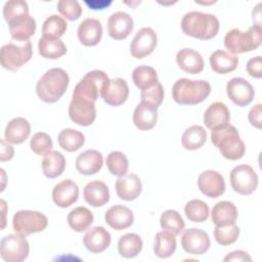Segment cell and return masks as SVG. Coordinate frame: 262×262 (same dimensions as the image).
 Masks as SVG:
<instances>
[{
  "label": "cell",
  "instance_id": "cell-1",
  "mask_svg": "<svg viewBox=\"0 0 262 262\" xmlns=\"http://www.w3.org/2000/svg\"><path fill=\"white\" fill-rule=\"evenodd\" d=\"M182 32L192 38L210 40L219 32V20L214 14L189 11L181 19Z\"/></svg>",
  "mask_w": 262,
  "mask_h": 262
},
{
  "label": "cell",
  "instance_id": "cell-2",
  "mask_svg": "<svg viewBox=\"0 0 262 262\" xmlns=\"http://www.w3.org/2000/svg\"><path fill=\"white\" fill-rule=\"evenodd\" d=\"M70 83L68 73L60 68L48 70L37 82L36 93L46 103L58 101L66 93Z\"/></svg>",
  "mask_w": 262,
  "mask_h": 262
},
{
  "label": "cell",
  "instance_id": "cell-3",
  "mask_svg": "<svg viewBox=\"0 0 262 262\" xmlns=\"http://www.w3.org/2000/svg\"><path fill=\"white\" fill-rule=\"evenodd\" d=\"M211 140L223 158L227 160L236 161L245 155V143L241 139L236 128L230 124L211 130Z\"/></svg>",
  "mask_w": 262,
  "mask_h": 262
},
{
  "label": "cell",
  "instance_id": "cell-4",
  "mask_svg": "<svg viewBox=\"0 0 262 262\" xmlns=\"http://www.w3.org/2000/svg\"><path fill=\"white\" fill-rule=\"evenodd\" d=\"M211 93V85L205 80L178 79L172 87V97L181 105H195L203 102Z\"/></svg>",
  "mask_w": 262,
  "mask_h": 262
},
{
  "label": "cell",
  "instance_id": "cell-5",
  "mask_svg": "<svg viewBox=\"0 0 262 262\" xmlns=\"http://www.w3.org/2000/svg\"><path fill=\"white\" fill-rule=\"evenodd\" d=\"M262 42L261 26H252L246 32L239 29L228 31L224 37V46L230 53L239 54L256 50Z\"/></svg>",
  "mask_w": 262,
  "mask_h": 262
},
{
  "label": "cell",
  "instance_id": "cell-6",
  "mask_svg": "<svg viewBox=\"0 0 262 262\" xmlns=\"http://www.w3.org/2000/svg\"><path fill=\"white\" fill-rule=\"evenodd\" d=\"M32 55L33 49L30 41L24 42L23 45L10 42L1 47V66L8 71L16 72L32 58Z\"/></svg>",
  "mask_w": 262,
  "mask_h": 262
},
{
  "label": "cell",
  "instance_id": "cell-7",
  "mask_svg": "<svg viewBox=\"0 0 262 262\" xmlns=\"http://www.w3.org/2000/svg\"><path fill=\"white\" fill-rule=\"evenodd\" d=\"M110 81L107 75L100 70L88 72L76 85L73 96L82 97L95 102L105 84Z\"/></svg>",
  "mask_w": 262,
  "mask_h": 262
},
{
  "label": "cell",
  "instance_id": "cell-8",
  "mask_svg": "<svg viewBox=\"0 0 262 262\" xmlns=\"http://www.w3.org/2000/svg\"><path fill=\"white\" fill-rule=\"evenodd\" d=\"M47 225V217L38 211L19 210L12 217L13 230L26 236L43 231Z\"/></svg>",
  "mask_w": 262,
  "mask_h": 262
},
{
  "label": "cell",
  "instance_id": "cell-9",
  "mask_svg": "<svg viewBox=\"0 0 262 262\" xmlns=\"http://www.w3.org/2000/svg\"><path fill=\"white\" fill-rule=\"evenodd\" d=\"M29 252L30 246L24 234H7L0 242V255L6 262H21L27 259Z\"/></svg>",
  "mask_w": 262,
  "mask_h": 262
},
{
  "label": "cell",
  "instance_id": "cell-10",
  "mask_svg": "<svg viewBox=\"0 0 262 262\" xmlns=\"http://www.w3.org/2000/svg\"><path fill=\"white\" fill-rule=\"evenodd\" d=\"M229 178L233 190L243 195L254 192L259 183V178L255 170L246 164L234 167L230 172Z\"/></svg>",
  "mask_w": 262,
  "mask_h": 262
},
{
  "label": "cell",
  "instance_id": "cell-11",
  "mask_svg": "<svg viewBox=\"0 0 262 262\" xmlns=\"http://www.w3.org/2000/svg\"><path fill=\"white\" fill-rule=\"evenodd\" d=\"M69 116L70 119L79 126H90L96 118L95 102L82 97L73 96L69 104Z\"/></svg>",
  "mask_w": 262,
  "mask_h": 262
},
{
  "label": "cell",
  "instance_id": "cell-12",
  "mask_svg": "<svg viewBox=\"0 0 262 262\" xmlns=\"http://www.w3.org/2000/svg\"><path fill=\"white\" fill-rule=\"evenodd\" d=\"M158 44L156 32L148 27L140 29L130 44V53L133 57L141 59L149 55Z\"/></svg>",
  "mask_w": 262,
  "mask_h": 262
},
{
  "label": "cell",
  "instance_id": "cell-13",
  "mask_svg": "<svg viewBox=\"0 0 262 262\" xmlns=\"http://www.w3.org/2000/svg\"><path fill=\"white\" fill-rule=\"evenodd\" d=\"M226 94L237 106H247L254 99L255 90L249 81L244 78L235 77L227 82Z\"/></svg>",
  "mask_w": 262,
  "mask_h": 262
},
{
  "label": "cell",
  "instance_id": "cell-14",
  "mask_svg": "<svg viewBox=\"0 0 262 262\" xmlns=\"http://www.w3.org/2000/svg\"><path fill=\"white\" fill-rule=\"evenodd\" d=\"M182 249L191 255H203L205 254L210 246L211 241L209 234L200 228H188L181 236Z\"/></svg>",
  "mask_w": 262,
  "mask_h": 262
},
{
  "label": "cell",
  "instance_id": "cell-15",
  "mask_svg": "<svg viewBox=\"0 0 262 262\" xmlns=\"http://www.w3.org/2000/svg\"><path fill=\"white\" fill-rule=\"evenodd\" d=\"M6 23L11 38L18 42L29 41L36 32V20L29 14V12L15 15Z\"/></svg>",
  "mask_w": 262,
  "mask_h": 262
},
{
  "label": "cell",
  "instance_id": "cell-16",
  "mask_svg": "<svg viewBox=\"0 0 262 262\" xmlns=\"http://www.w3.org/2000/svg\"><path fill=\"white\" fill-rule=\"evenodd\" d=\"M198 186L203 194L214 199L224 193L225 180L219 172L206 170L200 174L198 178Z\"/></svg>",
  "mask_w": 262,
  "mask_h": 262
},
{
  "label": "cell",
  "instance_id": "cell-17",
  "mask_svg": "<svg viewBox=\"0 0 262 262\" xmlns=\"http://www.w3.org/2000/svg\"><path fill=\"white\" fill-rule=\"evenodd\" d=\"M134 28L132 16L124 11H116L112 13L107 19L108 36L115 40L126 39Z\"/></svg>",
  "mask_w": 262,
  "mask_h": 262
},
{
  "label": "cell",
  "instance_id": "cell-18",
  "mask_svg": "<svg viewBox=\"0 0 262 262\" xmlns=\"http://www.w3.org/2000/svg\"><path fill=\"white\" fill-rule=\"evenodd\" d=\"M103 101L112 106L123 104L129 95V87L127 82L122 78L110 79L100 92Z\"/></svg>",
  "mask_w": 262,
  "mask_h": 262
},
{
  "label": "cell",
  "instance_id": "cell-19",
  "mask_svg": "<svg viewBox=\"0 0 262 262\" xmlns=\"http://www.w3.org/2000/svg\"><path fill=\"white\" fill-rule=\"evenodd\" d=\"M117 195L123 201L136 200L142 190V183L140 178L133 173H127L120 176L115 183Z\"/></svg>",
  "mask_w": 262,
  "mask_h": 262
},
{
  "label": "cell",
  "instance_id": "cell-20",
  "mask_svg": "<svg viewBox=\"0 0 262 262\" xmlns=\"http://www.w3.org/2000/svg\"><path fill=\"white\" fill-rule=\"evenodd\" d=\"M79 187L72 179H64L54 185L52 189V200L59 208H68L77 202Z\"/></svg>",
  "mask_w": 262,
  "mask_h": 262
},
{
  "label": "cell",
  "instance_id": "cell-21",
  "mask_svg": "<svg viewBox=\"0 0 262 262\" xmlns=\"http://www.w3.org/2000/svg\"><path fill=\"white\" fill-rule=\"evenodd\" d=\"M104 220L111 228L115 230H124L133 224L134 215L128 207L115 205L105 212Z\"/></svg>",
  "mask_w": 262,
  "mask_h": 262
},
{
  "label": "cell",
  "instance_id": "cell-22",
  "mask_svg": "<svg viewBox=\"0 0 262 262\" xmlns=\"http://www.w3.org/2000/svg\"><path fill=\"white\" fill-rule=\"evenodd\" d=\"M78 39L84 46L97 45L102 37V25L93 17H88L82 20L77 30Z\"/></svg>",
  "mask_w": 262,
  "mask_h": 262
},
{
  "label": "cell",
  "instance_id": "cell-23",
  "mask_svg": "<svg viewBox=\"0 0 262 262\" xmlns=\"http://www.w3.org/2000/svg\"><path fill=\"white\" fill-rule=\"evenodd\" d=\"M76 169L82 175H93L101 170L103 158L100 151L96 149H87L81 152L76 159Z\"/></svg>",
  "mask_w": 262,
  "mask_h": 262
},
{
  "label": "cell",
  "instance_id": "cell-24",
  "mask_svg": "<svg viewBox=\"0 0 262 262\" xmlns=\"http://www.w3.org/2000/svg\"><path fill=\"white\" fill-rule=\"evenodd\" d=\"M111 234L102 226H94L90 228L83 237L85 248L91 253H101L111 245Z\"/></svg>",
  "mask_w": 262,
  "mask_h": 262
},
{
  "label": "cell",
  "instance_id": "cell-25",
  "mask_svg": "<svg viewBox=\"0 0 262 262\" xmlns=\"http://www.w3.org/2000/svg\"><path fill=\"white\" fill-rule=\"evenodd\" d=\"M31 134V125L25 118L17 117L10 120L4 131V139L11 144H20L25 142Z\"/></svg>",
  "mask_w": 262,
  "mask_h": 262
},
{
  "label": "cell",
  "instance_id": "cell-26",
  "mask_svg": "<svg viewBox=\"0 0 262 262\" xmlns=\"http://www.w3.org/2000/svg\"><path fill=\"white\" fill-rule=\"evenodd\" d=\"M230 113L225 103L221 101L213 102L204 114V123L210 130L229 124Z\"/></svg>",
  "mask_w": 262,
  "mask_h": 262
},
{
  "label": "cell",
  "instance_id": "cell-27",
  "mask_svg": "<svg viewBox=\"0 0 262 262\" xmlns=\"http://www.w3.org/2000/svg\"><path fill=\"white\" fill-rule=\"evenodd\" d=\"M176 62L183 72L191 75L200 74L205 66L202 55L191 48L180 49L176 54Z\"/></svg>",
  "mask_w": 262,
  "mask_h": 262
},
{
  "label": "cell",
  "instance_id": "cell-28",
  "mask_svg": "<svg viewBox=\"0 0 262 262\" xmlns=\"http://www.w3.org/2000/svg\"><path fill=\"white\" fill-rule=\"evenodd\" d=\"M83 195L87 204L92 207H102L110 201V190L107 185L98 180L88 182L83 190Z\"/></svg>",
  "mask_w": 262,
  "mask_h": 262
},
{
  "label": "cell",
  "instance_id": "cell-29",
  "mask_svg": "<svg viewBox=\"0 0 262 262\" xmlns=\"http://www.w3.org/2000/svg\"><path fill=\"white\" fill-rule=\"evenodd\" d=\"M158 108L140 101L133 113V123L137 129L148 131L152 129L158 121Z\"/></svg>",
  "mask_w": 262,
  "mask_h": 262
},
{
  "label": "cell",
  "instance_id": "cell-30",
  "mask_svg": "<svg viewBox=\"0 0 262 262\" xmlns=\"http://www.w3.org/2000/svg\"><path fill=\"white\" fill-rule=\"evenodd\" d=\"M211 217L215 226L234 224L237 219V209L233 203L221 201L213 207Z\"/></svg>",
  "mask_w": 262,
  "mask_h": 262
},
{
  "label": "cell",
  "instance_id": "cell-31",
  "mask_svg": "<svg viewBox=\"0 0 262 262\" xmlns=\"http://www.w3.org/2000/svg\"><path fill=\"white\" fill-rule=\"evenodd\" d=\"M238 64V57L225 50H215L210 55L211 69L217 74H227L233 72Z\"/></svg>",
  "mask_w": 262,
  "mask_h": 262
},
{
  "label": "cell",
  "instance_id": "cell-32",
  "mask_svg": "<svg viewBox=\"0 0 262 262\" xmlns=\"http://www.w3.org/2000/svg\"><path fill=\"white\" fill-rule=\"evenodd\" d=\"M43 174L50 179L60 176L66 169V158L57 150H51L47 152L42 160Z\"/></svg>",
  "mask_w": 262,
  "mask_h": 262
},
{
  "label": "cell",
  "instance_id": "cell-33",
  "mask_svg": "<svg viewBox=\"0 0 262 262\" xmlns=\"http://www.w3.org/2000/svg\"><path fill=\"white\" fill-rule=\"evenodd\" d=\"M69 226L76 232H83L89 229L93 223L94 217L92 212L86 207H77L73 209L68 215Z\"/></svg>",
  "mask_w": 262,
  "mask_h": 262
},
{
  "label": "cell",
  "instance_id": "cell-34",
  "mask_svg": "<svg viewBox=\"0 0 262 262\" xmlns=\"http://www.w3.org/2000/svg\"><path fill=\"white\" fill-rule=\"evenodd\" d=\"M176 235L167 230L157 232L155 236L154 252L159 258H169L176 250Z\"/></svg>",
  "mask_w": 262,
  "mask_h": 262
},
{
  "label": "cell",
  "instance_id": "cell-35",
  "mask_svg": "<svg viewBox=\"0 0 262 262\" xmlns=\"http://www.w3.org/2000/svg\"><path fill=\"white\" fill-rule=\"evenodd\" d=\"M142 246V239L138 234L133 232L126 233L118 242V252L124 258H134L141 252Z\"/></svg>",
  "mask_w": 262,
  "mask_h": 262
},
{
  "label": "cell",
  "instance_id": "cell-36",
  "mask_svg": "<svg viewBox=\"0 0 262 262\" xmlns=\"http://www.w3.org/2000/svg\"><path fill=\"white\" fill-rule=\"evenodd\" d=\"M39 54L48 59H57L68 51L66 44L60 39H49L41 37L38 42Z\"/></svg>",
  "mask_w": 262,
  "mask_h": 262
},
{
  "label": "cell",
  "instance_id": "cell-37",
  "mask_svg": "<svg viewBox=\"0 0 262 262\" xmlns=\"http://www.w3.org/2000/svg\"><path fill=\"white\" fill-rule=\"evenodd\" d=\"M57 141L62 149L69 152H73L80 149L84 145L85 136L82 132L78 130L67 128L59 132L57 136Z\"/></svg>",
  "mask_w": 262,
  "mask_h": 262
},
{
  "label": "cell",
  "instance_id": "cell-38",
  "mask_svg": "<svg viewBox=\"0 0 262 262\" xmlns=\"http://www.w3.org/2000/svg\"><path fill=\"white\" fill-rule=\"evenodd\" d=\"M207 140V132L202 126L193 125L188 127L182 134L181 143L187 150H195L201 148Z\"/></svg>",
  "mask_w": 262,
  "mask_h": 262
},
{
  "label": "cell",
  "instance_id": "cell-39",
  "mask_svg": "<svg viewBox=\"0 0 262 262\" xmlns=\"http://www.w3.org/2000/svg\"><path fill=\"white\" fill-rule=\"evenodd\" d=\"M132 80L135 86L141 91L159 83L157 71L148 66H139L135 68L132 73Z\"/></svg>",
  "mask_w": 262,
  "mask_h": 262
},
{
  "label": "cell",
  "instance_id": "cell-40",
  "mask_svg": "<svg viewBox=\"0 0 262 262\" xmlns=\"http://www.w3.org/2000/svg\"><path fill=\"white\" fill-rule=\"evenodd\" d=\"M68 24L61 16L51 14L48 16L42 26V37L49 39H59L67 31Z\"/></svg>",
  "mask_w": 262,
  "mask_h": 262
},
{
  "label": "cell",
  "instance_id": "cell-41",
  "mask_svg": "<svg viewBox=\"0 0 262 262\" xmlns=\"http://www.w3.org/2000/svg\"><path fill=\"white\" fill-rule=\"evenodd\" d=\"M184 213L191 222L202 223L209 218V207L202 200H190L184 207Z\"/></svg>",
  "mask_w": 262,
  "mask_h": 262
},
{
  "label": "cell",
  "instance_id": "cell-42",
  "mask_svg": "<svg viewBox=\"0 0 262 262\" xmlns=\"http://www.w3.org/2000/svg\"><path fill=\"white\" fill-rule=\"evenodd\" d=\"M160 225L164 230L170 231L174 235H178L185 227L181 215L176 210H167L162 213Z\"/></svg>",
  "mask_w": 262,
  "mask_h": 262
},
{
  "label": "cell",
  "instance_id": "cell-43",
  "mask_svg": "<svg viewBox=\"0 0 262 262\" xmlns=\"http://www.w3.org/2000/svg\"><path fill=\"white\" fill-rule=\"evenodd\" d=\"M105 163L108 171L115 176H124L128 172L129 162L125 154L122 151L115 150L110 152L106 157Z\"/></svg>",
  "mask_w": 262,
  "mask_h": 262
},
{
  "label": "cell",
  "instance_id": "cell-44",
  "mask_svg": "<svg viewBox=\"0 0 262 262\" xmlns=\"http://www.w3.org/2000/svg\"><path fill=\"white\" fill-rule=\"evenodd\" d=\"M239 236V227L234 224L215 226L214 237L215 241L221 246H229L237 241Z\"/></svg>",
  "mask_w": 262,
  "mask_h": 262
},
{
  "label": "cell",
  "instance_id": "cell-45",
  "mask_svg": "<svg viewBox=\"0 0 262 262\" xmlns=\"http://www.w3.org/2000/svg\"><path fill=\"white\" fill-rule=\"evenodd\" d=\"M30 147L36 155L45 156L47 152L51 151L53 142L47 133L37 132L32 136L30 140Z\"/></svg>",
  "mask_w": 262,
  "mask_h": 262
},
{
  "label": "cell",
  "instance_id": "cell-46",
  "mask_svg": "<svg viewBox=\"0 0 262 262\" xmlns=\"http://www.w3.org/2000/svg\"><path fill=\"white\" fill-rule=\"evenodd\" d=\"M57 10L69 20H77L80 18L83 9L77 0H59L57 2Z\"/></svg>",
  "mask_w": 262,
  "mask_h": 262
},
{
  "label": "cell",
  "instance_id": "cell-47",
  "mask_svg": "<svg viewBox=\"0 0 262 262\" xmlns=\"http://www.w3.org/2000/svg\"><path fill=\"white\" fill-rule=\"evenodd\" d=\"M140 101L145 102L156 108H158L164 99V88L162 84L159 82L155 86L142 90L140 94Z\"/></svg>",
  "mask_w": 262,
  "mask_h": 262
},
{
  "label": "cell",
  "instance_id": "cell-48",
  "mask_svg": "<svg viewBox=\"0 0 262 262\" xmlns=\"http://www.w3.org/2000/svg\"><path fill=\"white\" fill-rule=\"evenodd\" d=\"M24 12H29V6L28 3L23 0L7 1L3 7V16L6 21Z\"/></svg>",
  "mask_w": 262,
  "mask_h": 262
},
{
  "label": "cell",
  "instance_id": "cell-49",
  "mask_svg": "<svg viewBox=\"0 0 262 262\" xmlns=\"http://www.w3.org/2000/svg\"><path fill=\"white\" fill-rule=\"evenodd\" d=\"M261 68H262V58L260 55L250 58L246 66L248 74L255 79H260L262 77Z\"/></svg>",
  "mask_w": 262,
  "mask_h": 262
},
{
  "label": "cell",
  "instance_id": "cell-50",
  "mask_svg": "<svg viewBox=\"0 0 262 262\" xmlns=\"http://www.w3.org/2000/svg\"><path fill=\"white\" fill-rule=\"evenodd\" d=\"M248 119H249L250 124L253 127H255L257 129H261V127H262V104L261 103L255 104L250 110Z\"/></svg>",
  "mask_w": 262,
  "mask_h": 262
},
{
  "label": "cell",
  "instance_id": "cell-51",
  "mask_svg": "<svg viewBox=\"0 0 262 262\" xmlns=\"http://www.w3.org/2000/svg\"><path fill=\"white\" fill-rule=\"evenodd\" d=\"M223 260L224 261H252V258L247 252L242 250H236L228 253Z\"/></svg>",
  "mask_w": 262,
  "mask_h": 262
},
{
  "label": "cell",
  "instance_id": "cell-52",
  "mask_svg": "<svg viewBox=\"0 0 262 262\" xmlns=\"http://www.w3.org/2000/svg\"><path fill=\"white\" fill-rule=\"evenodd\" d=\"M14 155V149L11 145L6 143L4 139L1 140V151H0V161L1 162H6L9 161L13 158Z\"/></svg>",
  "mask_w": 262,
  "mask_h": 262
},
{
  "label": "cell",
  "instance_id": "cell-53",
  "mask_svg": "<svg viewBox=\"0 0 262 262\" xmlns=\"http://www.w3.org/2000/svg\"><path fill=\"white\" fill-rule=\"evenodd\" d=\"M86 5L89 6L90 9L92 10H101V9H104L106 8L107 6H110L112 4V1H84Z\"/></svg>",
  "mask_w": 262,
  "mask_h": 262
},
{
  "label": "cell",
  "instance_id": "cell-54",
  "mask_svg": "<svg viewBox=\"0 0 262 262\" xmlns=\"http://www.w3.org/2000/svg\"><path fill=\"white\" fill-rule=\"evenodd\" d=\"M1 202V205H2V212H3V223H2V226H1V228L3 229L4 228V226H5V210H6V203H5V201L4 200H1L0 201Z\"/></svg>",
  "mask_w": 262,
  "mask_h": 262
},
{
  "label": "cell",
  "instance_id": "cell-55",
  "mask_svg": "<svg viewBox=\"0 0 262 262\" xmlns=\"http://www.w3.org/2000/svg\"><path fill=\"white\" fill-rule=\"evenodd\" d=\"M1 172H2V177H3V185H2V187H1V191H3V190H4V181H5V173H4V170H3V169H1Z\"/></svg>",
  "mask_w": 262,
  "mask_h": 262
}]
</instances>
